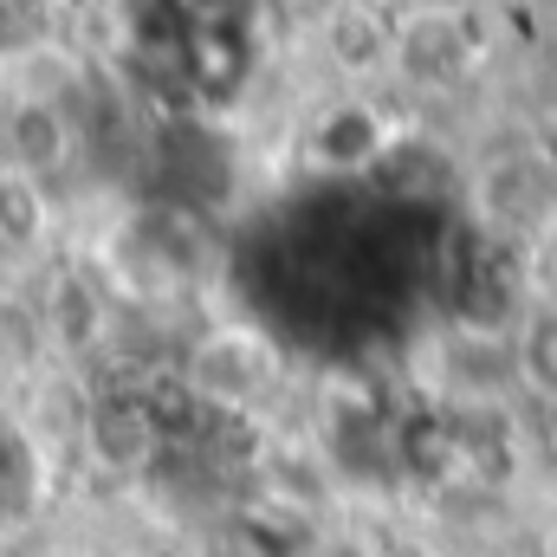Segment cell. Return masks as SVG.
<instances>
[{
    "label": "cell",
    "instance_id": "1",
    "mask_svg": "<svg viewBox=\"0 0 557 557\" xmlns=\"http://www.w3.org/2000/svg\"><path fill=\"white\" fill-rule=\"evenodd\" d=\"M428 409H486V403H525L519 389V357H512V324L460 318L447 311L416 350Z\"/></svg>",
    "mask_w": 557,
    "mask_h": 557
},
{
    "label": "cell",
    "instance_id": "2",
    "mask_svg": "<svg viewBox=\"0 0 557 557\" xmlns=\"http://www.w3.org/2000/svg\"><path fill=\"white\" fill-rule=\"evenodd\" d=\"M278 376H285V357L267 331L253 324H214L188 344L182 357V389L208 409V416H234V421H253L267 403H273Z\"/></svg>",
    "mask_w": 557,
    "mask_h": 557
},
{
    "label": "cell",
    "instance_id": "3",
    "mask_svg": "<svg viewBox=\"0 0 557 557\" xmlns=\"http://www.w3.org/2000/svg\"><path fill=\"white\" fill-rule=\"evenodd\" d=\"M403 131H409V124H403L383 98L344 85V91H331V98L298 124V162H305L311 175H324V182H370Z\"/></svg>",
    "mask_w": 557,
    "mask_h": 557
},
{
    "label": "cell",
    "instance_id": "4",
    "mask_svg": "<svg viewBox=\"0 0 557 557\" xmlns=\"http://www.w3.org/2000/svg\"><path fill=\"white\" fill-rule=\"evenodd\" d=\"M473 221L493 240H539L557 227V162L545 149H499L460 175Z\"/></svg>",
    "mask_w": 557,
    "mask_h": 557
},
{
    "label": "cell",
    "instance_id": "5",
    "mask_svg": "<svg viewBox=\"0 0 557 557\" xmlns=\"http://www.w3.org/2000/svg\"><path fill=\"white\" fill-rule=\"evenodd\" d=\"M486 39H480V20L460 7V0H416L396 13V33H389V78L409 85V91H454L473 78Z\"/></svg>",
    "mask_w": 557,
    "mask_h": 557
},
{
    "label": "cell",
    "instance_id": "6",
    "mask_svg": "<svg viewBox=\"0 0 557 557\" xmlns=\"http://www.w3.org/2000/svg\"><path fill=\"white\" fill-rule=\"evenodd\" d=\"M85 447L104 473H143L162 460L169 447V421H162V403L149 389H104L91 396L85 409Z\"/></svg>",
    "mask_w": 557,
    "mask_h": 557
},
{
    "label": "cell",
    "instance_id": "7",
    "mask_svg": "<svg viewBox=\"0 0 557 557\" xmlns=\"http://www.w3.org/2000/svg\"><path fill=\"white\" fill-rule=\"evenodd\" d=\"M389 33H396V13L383 0H324V7H311V39L331 59V72H344L350 85L389 78Z\"/></svg>",
    "mask_w": 557,
    "mask_h": 557
},
{
    "label": "cell",
    "instance_id": "8",
    "mask_svg": "<svg viewBox=\"0 0 557 557\" xmlns=\"http://www.w3.org/2000/svg\"><path fill=\"white\" fill-rule=\"evenodd\" d=\"M512 357H519L525 403H557V298L532 292L512 311Z\"/></svg>",
    "mask_w": 557,
    "mask_h": 557
},
{
    "label": "cell",
    "instance_id": "9",
    "mask_svg": "<svg viewBox=\"0 0 557 557\" xmlns=\"http://www.w3.org/2000/svg\"><path fill=\"white\" fill-rule=\"evenodd\" d=\"M39 493H46V460H39V447H33L13 421H0V532H7V525H26L33 506H39Z\"/></svg>",
    "mask_w": 557,
    "mask_h": 557
},
{
    "label": "cell",
    "instance_id": "10",
    "mask_svg": "<svg viewBox=\"0 0 557 557\" xmlns=\"http://www.w3.org/2000/svg\"><path fill=\"white\" fill-rule=\"evenodd\" d=\"M267 0H182L188 26H260Z\"/></svg>",
    "mask_w": 557,
    "mask_h": 557
},
{
    "label": "cell",
    "instance_id": "11",
    "mask_svg": "<svg viewBox=\"0 0 557 557\" xmlns=\"http://www.w3.org/2000/svg\"><path fill=\"white\" fill-rule=\"evenodd\" d=\"M552 240H557V227H552Z\"/></svg>",
    "mask_w": 557,
    "mask_h": 557
}]
</instances>
